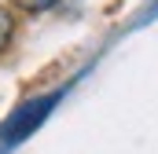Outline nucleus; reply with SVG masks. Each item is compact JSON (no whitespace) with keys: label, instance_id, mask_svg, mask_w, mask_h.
Here are the masks:
<instances>
[{"label":"nucleus","instance_id":"1","mask_svg":"<svg viewBox=\"0 0 158 154\" xmlns=\"http://www.w3.org/2000/svg\"><path fill=\"white\" fill-rule=\"evenodd\" d=\"M52 107H55V95H37V99L22 103L15 114L4 121L0 140H4V143H19V140H26L33 128H40V121L48 117V110H52Z\"/></svg>","mask_w":158,"mask_h":154},{"label":"nucleus","instance_id":"2","mask_svg":"<svg viewBox=\"0 0 158 154\" xmlns=\"http://www.w3.org/2000/svg\"><path fill=\"white\" fill-rule=\"evenodd\" d=\"M11 33H15V22H11V15L0 7V51L11 44Z\"/></svg>","mask_w":158,"mask_h":154},{"label":"nucleus","instance_id":"3","mask_svg":"<svg viewBox=\"0 0 158 154\" xmlns=\"http://www.w3.org/2000/svg\"><path fill=\"white\" fill-rule=\"evenodd\" d=\"M15 7H22V11H48L55 0H11Z\"/></svg>","mask_w":158,"mask_h":154}]
</instances>
